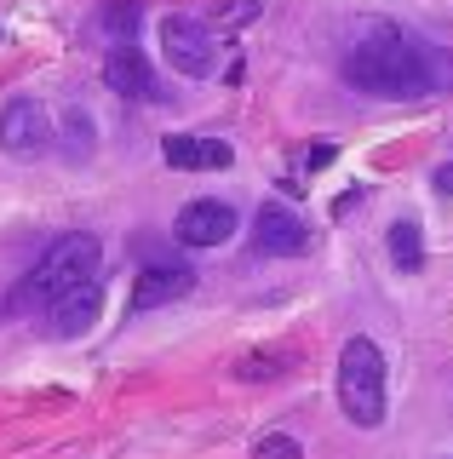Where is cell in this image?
<instances>
[{
  "instance_id": "11",
  "label": "cell",
  "mask_w": 453,
  "mask_h": 459,
  "mask_svg": "<svg viewBox=\"0 0 453 459\" xmlns=\"http://www.w3.org/2000/svg\"><path fill=\"white\" fill-rule=\"evenodd\" d=\"M98 305H104V281L75 287L69 299H58V305L47 310V333H52V339H75V333H87V327L98 322Z\"/></svg>"
},
{
  "instance_id": "5",
  "label": "cell",
  "mask_w": 453,
  "mask_h": 459,
  "mask_svg": "<svg viewBox=\"0 0 453 459\" xmlns=\"http://www.w3.org/2000/svg\"><path fill=\"white\" fill-rule=\"evenodd\" d=\"M0 143H6V155H18V161L47 155L52 143H58L52 109L40 104V98H6V109H0Z\"/></svg>"
},
{
  "instance_id": "1",
  "label": "cell",
  "mask_w": 453,
  "mask_h": 459,
  "mask_svg": "<svg viewBox=\"0 0 453 459\" xmlns=\"http://www.w3.org/2000/svg\"><path fill=\"white\" fill-rule=\"evenodd\" d=\"M338 75L356 86L362 98H390V104H419V98L453 86V57L414 40L407 29H396L385 18H362L350 35Z\"/></svg>"
},
{
  "instance_id": "6",
  "label": "cell",
  "mask_w": 453,
  "mask_h": 459,
  "mask_svg": "<svg viewBox=\"0 0 453 459\" xmlns=\"http://www.w3.org/2000/svg\"><path fill=\"white\" fill-rule=\"evenodd\" d=\"M252 247L270 253V258H304L310 253V224L293 207H281V201H264V207L252 212Z\"/></svg>"
},
{
  "instance_id": "17",
  "label": "cell",
  "mask_w": 453,
  "mask_h": 459,
  "mask_svg": "<svg viewBox=\"0 0 453 459\" xmlns=\"http://www.w3.org/2000/svg\"><path fill=\"white\" fill-rule=\"evenodd\" d=\"M333 155H338V150H333V143H328V138H321V143H316V150H304V167H310V172H316V167H328V161H333Z\"/></svg>"
},
{
  "instance_id": "18",
  "label": "cell",
  "mask_w": 453,
  "mask_h": 459,
  "mask_svg": "<svg viewBox=\"0 0 453 459\" xmlns=\"http://www.w3.org/2000/svg\"><path fill=\"white\" fill-rule=\"evenodd\" d=\"M436 195H453V161L436 167Z\"/></svg>"
},
{
  "instance_id": "14",
  "label": "cell",
  "mask_w": 453,
  "mask_h": 459,
  "mask_svg": "<svg viewBox=\"0 0 453 459\" xmlns=\"http://www.w3.org/2000/svg\"><path fill=\"white\" fill-rule=\"evenodd\" d=\"M252 18H259V0H218V6H212V35H218V29H247Z\"/></svg>"
},
{
  "instance_id": "4",
  "label": "cell",
  "mask_w": 453,
  "mask_h": 459,
  "mask_svg": "<svg viewBox=\"0 0 453 459\" xmlns=\"http://www.w3.org/2000/svg\"><path fill=\"white\" fill-rule=\"evenodd\" d=\"M161 52H167V64L190 81H207L212 69H218V35L207 29V18H190V12H173V18L161 23Z\"/></svg>"
},
{
  "instance_id": "15",
  "label": "cell",
  "mask_w": 453,
  "mask_h": 459,
  "mask_svg": "<svg viewBox=\"0 0 453 459\" xmlns=\"http://www.w3.org/2000/svg\"><path fill=\"white\" fill-rule=\"evenodd\" d=\"M252 459H304V448H299V437H281V430H270V437H259Z\"/></svg>"
},
{
  "instance_id": "12",
  "label": "cell",
  "mask_w": 453,
  "mask_h": 459,
  "mask_svg": "<svg viewBox=\"0 0 453 459\" xmlns=\"http://www.w3.org/2000/svg\"><path fill=\"white\" fill-rule=\"evenodd\" d=\"M385 247H390V264H396V270H407V276H414V270L424 264V241H419V224H414V219H396Z\"/></svg>"
},
{
  "instance_id": "2",
  "label": "cell",
  "mask_w": 453,
  "mask_h": 459,
  "mask_svg": "<svg viewBox=\"0 0 453 459\" xmlns=\"http://www.w3.org/2000/svg\"><path fill=\"white\" fill-rule=\"evenodd\" d=\"M98 264H104V247H98V236L87 230H75V236H58L47 253L35 258V270H23L18 287H12L6 310L12 316H35V310H52L58 299H69L75 287L98 281Z\"/></svg>"
},
{
  "instance_id": "9",
  "label": "cell",
  "mask_w": 453,
  "mask_h": 459,
  "mask_svg": "<svg viewBox=\"0 0 453 459\" xmlns=\"http://www.w3.org/2000/svg\"><path fill=\"white\" fill-rule=\"evenodd\" d=\"M195 293V270L190 264H144L132 281V310H161V305H178V299Z\"/></svg>"
},
{
  "instance_id": "10",
  "label": "cell",
  "mask_w": 453,
  "mask_h": 459,
  "mask_svg": "<svg viewBox=\"0 0 453 459\" xmlns=\"http://www.w3.org/2000/svg\"><path fill=\"white\" fill-rule=\"evenodd\" d=\"M161 161L173 167V172H218V167L235 161V150H230V143H218V138L167 133V138H161Z\"/></svg>"
},
{
  "instance_id": "3",
  "label": "cell",
  "mask_w": 453,
  "mask_h": 459,
  "mask_svg": "<svg viewBox=\"0 0 453 459\" xmlns=\"http://www.w3.org/2000/svg\"><path fill=\"white\" fill-rule=\"evenodd\" d=\"M338 408L356 430L385 425V356L373 339H345L338 344Z\"/></svg>"
},
{
  "instance_id": "7",
  "label": "cell",
  "mask_w": 453,
  "mask_h": 459,
  "mask_svg": "<svg viewBox=\"0 0 453 459\" xmlns=\"http://www.w3.org/2000/svg\"><path fill=\"white\" fill-rule=\"evenodd\" d=\"M173 236L184 247H224V241L235 236V207L230 201H190V207L173 219Z\"/></svg>"
},
{
  "instance_id": "8",
  "label": "cell",
  "mask_w": 453,
  "mask_h": 459,
  "mask_svg": "<svg viewBox=\"0 0 453 459\" xmlns=\"http://www.w3.org/2000/svg\"><path fill=\"white\" fill-rule=\"evenodd\" d=\"M104 86L115 98H138V104H161V75L150 69V57L138 47H115L104 57Z\"/></svg>"
},
{
  "instance_id": "13",
  "label": "cell",
  "mask_w": 453,
  "mask_h": 459,
  "mask_svg": "<svg viewBox=\"0 0 453 459\" xmlns=\"http://www.w3.org/2000/svg\"><path fill=\"white\" fill-rule=\"evenodd\" d=\"M138 18H144V6H138V0H109V6L98 12V29H104V35H115V47H132Z\"/></svg>"
},
{
  "instance_id": "19",
  "label": "cell",
  "mask_w": 453,
  "mask_h": 459,
  "mask_svg": "<svg viewBox=\"0 0 453 459\" xmlns=\"http://www.w3.org/2000/svg\"><path fill=\"white\" fill-rule=\"evenodd\" d=\"M350 207H362V190H350V195H338V207H333V219H345Z\"/></svg>"
},
{
  "instance_id": "16",
  "label": "cell",
  "mask_w": 453,
  "mask_h": 459,
  "mask_svg": "<svg viewBox=\"0 0 453 459\" xmlns=\"http://www.w3.org/2000/svg\"><path fill=\"white\" fill-rule=\"evenodd\" d=\"M69 155H92V121H87V115H81V109H69Z\"/></svg>"
}]
</instances>
